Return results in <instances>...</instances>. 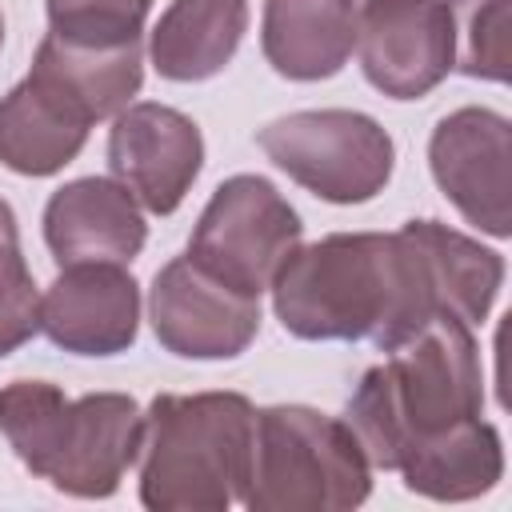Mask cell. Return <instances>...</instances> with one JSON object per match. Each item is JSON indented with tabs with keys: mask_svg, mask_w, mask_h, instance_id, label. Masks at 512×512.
I'll return each mask as SVG.
<instances>
[{
	"mask_svg": "<svg viewBox=\"0 0 512 512\" xmlns=\"http://www.w3.org/2000/svg\"><path fill=\"white\" fill-rule=\"evenodd\" d=\"M144 412L128 392L68 396L48 380L0 388V436L16 460L64 496L104 500L136 464Z\"/></svg>",
	"mask_w": 512,
	"mask_h": 512,
	"instance_id": "obj_3",
	"label": "cell"
},
{
	"mask_svg": "<svg viewBox=\"0 0 512 512\" xmlns=\"http://www.w3.org/2000/svg\"><path fill=\"white\" fill-rule=\"evenodd\" d=\"M260 48L284 80H328L356 52V0H264Z\"/></svg>",
	"mask_w": 512,
	"mask_h": 512,
	"instance_id": "obj_15",
	"label": "cell"
},
{
	"mask_svg": "<svg viewBox=\"0 0 512 512\" xmlns=\"http://www.w3.org/2000/svg\"><path fill=\"white\" fill-rule=\"evenodd\" d=\"M300 236V212L280 196V188L264 176L240 172L212 192L184 256L228 288L260 300Z\"/></svg>",
	"mask_w": 512,
	"mask_h": 512,
	"instance_id": "obj_7",
	"label": "cell"
},
{
	"mask_svg": "<svg viewBox=\"0 0 512 512\" xmlns=\"http://www.w3.org/2000/svg\"><path fill=\"white\" fill-rule=\"evenodd\" d=\"M28 72L52 80L96 124L132 104V96L144 84V52H140V40L120 44V48H88V44H68L48 32Z\"/></svg>",
	"mask_w": 512,
	"mask_h": 512,
	"instance_id": "obj_19",
	"label": "cell"
},
{
	"mask_svg": "<svg viewBox=\"0 0 512 512\" xmlns=\"http://www.w3.org/2000/svg\"><path fill=\"white\" fill-rule=\"evenodd\" d=\"M108 168L140 208L172 216L204 168V136L180 108L140 100L116 112L108 132Z\"/></svg>",
	"mask_w": 512,
	"mask_h": 512,
	"instance_id": "obj_11",
	"label": "cell"
},
{
	"mask_svg": "<svg viewBox=\"0 0 512 512\" xmlns=\"http://www.w3.org/2000/svg\"><path fill=\"white\" fill-rule=\"evenodd\" d=\"M148 240L136 196L112 176H80L44 204V244L56 264H128Z\"/></svg>",
	"mask_w": 512,
	"mask_h": 512,
	"instance_id": "obj_13",
	"label": "cell"
},
{
	"mask_svg": "<svg viewBox=\"0 0 512 512\" xmlns=\"http://www.w3.org/2000/svg\"><path fill=\"white\" fill-rule=\"evenodd\" d=\"M364 80L392 100L428 96L456 64V16L448 0H364L356 8Z\"/></svg>",
	"mask_w": 512,
	"mask_h": 512,
	"instance_id": "obj_8",
	"label": "cell"
},
{
	"mask_svg": "<svg viewBox=\"0 0 512 512\" xmlns=\"http://www.w3.org/2000/svg\"><path fill=\"white\" fill-rule=\"evenodd\" d=\"M508 160L512 124L496 108H456L428 136V168L448 204L480 232L504 240L512 232L508 216Z\"/></svg>",
	"mask_w": 512,
	"mask_h": 512,
	"instance_id": "obj_10",
	"label": "cell"
},
{
	"mask_svg": "<svg viewBox=\"0 0 512 512\" xmlns=\"http://www.w3.org/2000/svg\"><path fill=\"white\" fill-rule=\"evenodd\" d=\"M0 44H4V12H0Z\"/></svg>",
	"mask_w": 512,
	"mask_h": 512,
	"instance_id": "obj_23",
	"label": "cell"
},
{
	"mask_svg": "<svg viewBox=\"0 0 512 512\" xmlns=\"http://www.w3.org/2000/svg\"><path fill=\"white\" fill-rule=\"evenodd\" d=\"M52 36L88 48L136 44L152 0H44Z\"/></svg>",
	"mask_w": 512,
	"mask_h": 512,
	"instance_id": "obj_21",
	"label": "cell"
},
{
	"mask_svg": "<svg viewBox=\"0 0 512 512\" xmlns=\"http://www.w3.org/2000/svg\"><path fill=\"white\" fill-rule=\"evenodd\" d=\"M40 332V292L20 252L12 204L0 196V360Z\"/></svg>",
	"mask_w": 512,
	"mask_h": 512,
	"instance_id": "obj_20",
	"label": "cell"
},
{
	"mask_svg": "<svg viewBox=\"0 0 512 512\" xmlns=\"http://www.w3.org/2000/svg\"><path fill=\"white\" fill-rule=\"evenodd\" d=\"M404 232L424 252L440 312L468 328L484 324L504 284V256L440 220H408Z\"/></svg>",
	"mask_w": 512,
	"mask_h": 512,
	"instance_id": "obj_18",
	"label": "cell"
},
{
	"mask_svg": "<svg viewBox=\"0 0 512 512\" xmlns=\"http://www.w3.org/2000/svg\"><path fill=\"white\" fill-rule=\"evenodd\" d=\"M268 288L276 320L296 340H368L392 352L444 316L424 252L404 228L296 244Z\"/></svg>",
	"mask_w": 512,
	"mask_h": 512,
	"instance_id": "obj_1",
	"label": "cell"
},
{
	"mask_svg": "<svg viewBox=\"0 0 512 512\" xmlns=\"http://www.w3.org/2000/svg\"><path fill=\"white\" fill-rule=\"evenodd\" d=\"M372 492L356 432L308 404L256 408L252 464L240 504L252 512H348Z\"/></svg>",
	"mask_w": 512,
	"mask_h": 512,
	"instance_id": "obj_5",
	"label": "cell"
},
{
	"mask_svg": "<svg viewBox=\"0 0 512 512\" xmlns=\"http://www.w3.org/2000/svg\"><path fill=\"white\" fill-rule=\"evenodd\" d=\"M40 332L72 356H116L140 332V284L124 264H64L40 296Z\"/></svg>",
	"mask_w": 512,
	"mask_h": 512,
	"instance_id": "obj_12",
	"label": "cell"
},
{
	"mask_svg": "<svg viewBox=\"0 0 512 512\" xmlns=\"http://www.w3.org/2000/svg\"><path fill=\"white\" fill-rule=\"evenodd\" d=\"M404 488L428 500H476L484 492H492L504 476V444L496 424L472 416L448 432H440L436 440L420 444L400 468Z\"/></svg>",
	"mask_w": 512,
	"mask_h": 512,
	"instance_id": "obj_17",
	"label": "cell"
},
{
	"mask_svg": "<svg viewBox=\"0 0 512 512\" xmlns=\"http://www.w3.org/2000/svg\"><path fill=\"white\" fill-rule=\"evenodd\" d=\"M480 412L484 368L476 336L456 316H436L360 376L344 424L356 432L368 464L396 472L420 444Z\"/></svg>",
	"mask_w": 512,
	"mask_h": 512,
	"instance_id": "obj_2",
	"label": "cell"
},
{
	"mask_svg": "<svg viewBox=\"0 0 512 512\" xmlns=\"http://www.w3.org/2000/svg\"><path fill=\"white\" fill-rule=\"evenodd\" d=\"M256 408L244 392H160L140 432V504L228 512L244 496Z\"/></svg>",
	"mask_w": 512,
	"mask_h": 512,
	"instance_id": "obj_4",
	"label": "cell"
},
{
	"mask_svg": "<svg viewBox=\"0 0 512 512\" xmlns=\"http://www.w3.org/2000/svg\"><path fill=\"white\" fill-rule=\"evenodd\" d=\"M88 112L52 80L28 72L0 96V164L16 176H52L88 144Z\"/></svg>",
	"mask_w": 512,
	"mask_h": 512,
	"instance_id": "obj_14",
	"label": "cell"
},
{
	"mask_svg": "<svg viewBox=\"0 0 512 512\" xmlns=\"http://www.w3.org/2000/svg\"><path fill=\"white\" fill-rule=\"evenodd\" d=\"M264 156L300 188L328 204H364L380 196L396 168L388 128L352 108H304L260 128Z\"/></svg>",
	"mask_w": 512,
	"mask_h": 512,
	"instance_id": "obj_6",
	"label": "cell"
},
{
	"mask_svg": "<svg viewBox=\"0 0 512 512\" xmlns=\"http://www.w3.org/2000/svg\"><path fill=\"white\" fill-rule=\"evenodd\" d=\"M148 320L160 348L180 360H236L260 332V300L176 256L152 280Z\"/></svg>",
	"mask_w": 512,
	"mask_h": 512,
	"instance_id": "obj_9",
	"label": "cell"
},
{
	"mask_svg": "<svg viewBox=\"0 0 512 512\" xmlns=\"http://www.w3.org/2000/svg\"><path fill=\"white\" fill-rule=\"evenodd\" d=\"M456 16V64L472 80H508V0H460Z\"/></svg>",
	"mask_w": 512,
	"mask_h": 512,
	"instance_id": "obj_22",
	"label": "cell"
},
{
	"mask_svg": "<svg viewBox=\"0 0 512 512\" xmlns=\"http://www.w3.org/2000/svg\"><path fill=\"white\" fill-rule=\"evenodd\" d=\"M244 32L248 0H172L148 36V56L164 80L200 84L232 64Z\"/></svg>",
	"mask_w": 512,
	"mask_h": 512,
	"instance_id": "obj_16",
	"label": "cell"
}]
</instances>
